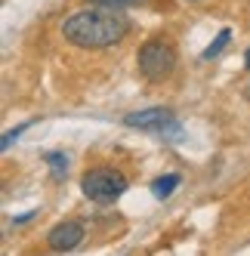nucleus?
Segmentation results:
<instances>
[{
	"mask_svg": "<svg viewBox=\"0 0 250 256\" xmlns=\"http://www.w3.org/2000/svg\"><path fill=\"white\" fill-rule=\"evenodd\" d=\"M86 4H93V6H112V10H127V6L142 4V0H86Z\"/></svg>",
	"mask_w": 250,
	"mask_h": 256,
	"instance_id": "nucleus-9",
	"label": "nucleus"
},
{
	"mask_svg": "<svg viewBox=\"0 0 250 256\" xmlns=\"http://www.w3.org/2000/svg\"><path fill=\"white\" fill-rule=\"evenodd\" d=\"M28 126H31V120H28V124H22V126H16V130H10V133H4V142H0V148H4V152H6V148H10V145H12L16 139H19V136H22L25 130H28Z\"/></svg>",
	"mask_w": 250,
	"mask_h": 256,
	"instance_id": "nucleus-10",
	"label": "nucleus"
},
{
	"mask_svg": "<svg viewBox=\"0 0 250 256\" xmlns=\"http://www.w3.org/2000/svg\"><path fill=\"white\" fill-rule=\"evenodd\" d=\"M136 65H139L146 80H164L176 68V50H173V44L167 38H152V40H146L139 46Z\"/></svg>",
	"mask_w": 250,
	"mask_h": 256,
	"instance_id": "nucleus-3",
	"label": "nucleus"
},
{
	"mask_svg": "<svg viewBox=\"0 0 250 256\" xmlns=\"http://www.w3.org/2000/svg\"><path fill=\"white\" fill-rule=\"evenodd\" d=\"M124 124L130 130H142V133H152V136H160L164 142H180L182 139V124L170 108H142V112H133L124 118Z\"/></svg>",
	"mask_w": 250,
	"mask_h": 256,
	"instance_id": "nucleus-2",
	"label": "nucleus"
},
{
	"mask_svg": "<svg viewBox=\"0 0 250 256\" xmlns=\"http://www.w3.org/2000/svg\"><path fill=\"white\" fill-rule=\"evenodd\" d=\"M244 68H247V71H250V50H247V52H244Z\"/></svg>",
	"mask_w": 250,
	"mask_h": 256,
	"instance_id": "nucleus-12",
	"label": "nucleus"
},
{
	"mask_svg": "<svg viewBox=\"0 0 250 256\" xmlns=\"http://www.w3.org/2000/svg\"><path fill=\"white\" fill-rule=\"evenodd\" d=\"M176 188H180V176H176V173H167V176H160V179H154V182H152V194H154L158 200L170 198Z\"/></svg>",
	"mask_w": 250,
	"mask_h": 256,
	"instance_id": "nucleus-6",
	"label": "nucleus"
},
{
	"mask_svg": "<svg viewBox=\"0 0 250 256\" xmlns=\"http://www.w3.org/2000/svg\"><path fill=\"white\" fill-rule=\"evenodd\" d=\"M130 31V19L112 6H90L71 12L62 22V38L80 50H108L120 44Z\"/></svg>",
	"mask_w": 250,
	"mask_h": 256,
	"instance_id": "nucleus-1",
	"label": "nucleus"
},
{
	"mask_svg": "<svg viewBox=\"0 0 250 256\" xmlns=\"http://www.w3.org/2000/svg\"><path fill=\"white\" fill-rule=\"evenodd\" d=\"M127 176L120 170H112V167H96V170H86L84 179H80V192L96 200V204H112L118 200L124 192H127Z\"/></svg>",
	"mask_w": 250,
	"mask_h": 256,
	"instance_id": "nucleus-4",
	"label": "nucleus"
},
{
	"mask_svg": "<svg viewBox=\"0 0 250 256\" xmlns=\"http://www.w3.org/2000/svg\"><path fill=\"white\" fill-rule=\"evenodd\" d=\"M46 164H50V176L52 179H65V173H68V158L62 152H50L46 154Z\"/></svg>",
	"mask_w": 250,
	"mask_h": 256,
	"instance_id": "nucleus-7",
	"label": "nucleus"
},
{
	"mask_svg": "<svg viewBox=\"0 0 250 256\" xmlns=\"http://www.w3.org/2000/svg\"><path fill=\"white\" fill-rule=\"evenodd\" d=\"M34 216H38V210H28V213H22V216H12V222H16V226H25L28 219H34Z\"/></svg>",
	"mask_w": 250,
	"mask_h": 256,
	"instance_id": "nucleus-11",
	"label": "nucleus"
},
{
	"mask_svg": "<svg viewBox=\"0 0 250 256\" xmlns=\"http://www.w3.org/2000/svg\"><path fill=\"white\" fill-rule=\"evenodd\" d=\"M80 241H84V226L78 222V219H65V222L52 226V228H50V234H46L50 250H56V253H68V250H74Z\"/></svg>",
	"mask_w": 250,
	"mask_h": 256,
	"instance_id": "nucleus-5",
	"label": "nucleus"
},
{
	"mask_svg": "<svg viewBox=\"0 0 250 256\" xmlns=\"http://www.w3.org/2000/svg\"><path fill=\"white\" fill-rule=\"evenodd\" d=\"M228 40H232V31H228V28H222V31L216 34V40H213V44L204 50V59H213V56H220V52L226 50V44H228Z\"/></svg>",
	"mask_w": 250,
	"mask_h": 256,
	"instance_id": "nucleus-8",
	"label": "nucleus"
}]
</instances>
